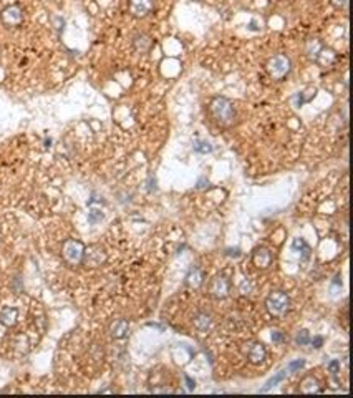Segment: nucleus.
<instances>
[{
    "label": "nucleus",
    "instance_id": "f257e3e1",
    "mask_svg": "<svg viewBox=\"0 0 353 398\" xmlns=\"http://www.w3.org/2000/svg\"><path fill=\"white\" fill-rule=\"evenodd\" d=\"M211 113L214 116V120L222 126H231L235 120V111L232 108L231 102L227 98H214L211 102Z\"/></svg>",
    "mask_w": 353,
    "mask_h": 398
},
{
    "label": "nucleus",
    "instance_id": "f03ea898",
    "mask_svg": "<svg viewBox=\"0 0 353 398\" xmlns=\"http://www.w3.org/2000/svg\"><path fill=\"white\" fill-rule=\"evenodd\" d=\"M266 305H267V311L270 312L272 315L282 317L287 313L290 300H288L287 294H284V292H272V294L267 297Z\"/></svg>",
    "mask_w": 353,
    "mask_h": 398
},
{
    "label": "nucleus",
    "instance_id": "7ed1b4c3",
    "mask_svg": "<svg viewBox=\"0 0 353 398\" xmlns=\"http://www.w3.org/2000/svg\"><path fill=\"white\" fill-rule=\"evenodd\" d=\"M83 252H85V246L80 241L70 239L63 244V257L70 265H77L83 260Z\"/></svg>",
    "mask_w": 353,
    "mask_h": 398
},
{
    "label": "nucleus",
    "instance_id": "20e7f679",
    "mask_svg": "<svg viewBox=\"0 0 353 398\" xmlns=\"http://www.w3.org/2000/svg\"><path fill=\"white\" fill-rule=\"evenodd\" d=\"M269 73H270L272 78H282V76H286L288 73V70H290V62H288L287 57H284V55H275L274 58L269 62Z\"/></svg>",
    "mask_w": 353,
    "mask_h": 398
},
{
    "label": "nucleus",
    "instance_id": "39448f33",
    "mask_svg": "<svg viewBox=\"0 0 353 398\" xmlns=\"http://www.w3.org/2000/svg\"><path fill=\"white\" fill-rule=\"evenodd\" d=\"M211 294L218 299H224L227 294H229V280L224 276H218L211 280Z\"/></svg>",
    "mask_w": 353,
    "mask_h": 398
},
{
    "label": "nucleus",
    "instance_id": "423d86ee",
    "mask_svg": "<svg viewBox=\"0 0 353 398\" xmlns=\"http://www.w3.org/2000/svg\"><path fill=\"white\" fill-rule=\"evenodd\" d=\"M2 20L5 25H10V27H15V25H20L23 20V15H22V10H20V7L17 5H12V7H7L5 10L2 12Z\"/></svg>",
    "mask_w": 353,
    "mask_h": 398
},
{
    "label": "nucleus",
    "instance_id": "0eeeda50",
    "mask_svg": "<svg viewBox=\"0 0 353 398\" xmlns=\"http://www.w3.org/2000/svg\"><path fill=\"white\" fill-rule=\"evenodd\" d=\"M131 14L136 17H144L153 9V0H131Z\"/></svg>",
    "mask_w": 353,
    "mask_h": 398
},
{
    "label": "nucleus",
    "instance_id": "6e6552de",
    "mask_svg": "<svg viewBox=\"0 0 353 398\" xmlns=\"http://www.w3.org/2000/svg\"><path fill=\"white\" fill-rule=\"evenodd\" d=\"M252 260H254V264L257 265V267L266 269V267H269V265H270V260H272L270 252H269L266 247H257V249L254 251Z\"/></svg>",
    "mask_w": 353,
    "mask_h": 398
},
{
    "label": "nucleus",
    "instance_id": "1a4fd4ad",
    "mask_svg": "<svg viewBox=\"0 0 353 398\" xmlns=\"http://www.w3.org/2000/svg\"><path fill=\"white\" fill-rule=\"evenodd\" d=\"M83 260H85L88 265H93V267H96V265H100L103 260H105V254H103L101 249L93 247V249H90V251L83 252Z\"/></svg>",
    "mask_w": 353,
    "mask_h": 398
},
{
    "label": "nucleus",
    "instance_id": "9d476101",
    "mask_svg": "<svg viewBox=\"0 0 353 398\" xmlns=\"http://www.w3.org/2000/svg\"><path fill=\"white\" fill-rule=\"evenodd\" d=\"M247 355L252 363H260V362L266 359V348H264L262 344H252L247 350Z\"/></svg>",
    "mask_w": 353,
    "mask_h": 398
},
{
    "label": "nucleus",
    "instance_id": "9b49d317",
    "mask_svg": "<svg viewBox=\"0 0 353 398\" xmlns=\"http://www.w3.org/2000/svg\"><path fill=\"white\" fill-rule=\"evenodd\" d=\"M17 315H18L17 309L3 307L2 311H0V322H2L3 325H9V327H12V325L17 324Z\"/></svg>",
    "mask_w": 353,
    "mask_h": 398
},
{
    "label": "nucleus",
    "instance_id": "f8f14e48",
    "mask_svg": "<svg viewBox=\"0 0 353 398\" xmlns=\"http://www.w3.org/2000/svg\"><path fill=\"white\" fill-rule=\"evenodd\" d=\"M128 329H130V325H128L126 320L118 319L111 325V335H113L115 339H124V337L128 335Z\"/></svg>",
    "mask_w": 353,
    "mask_h": 398
},
{
    "label": "nucleus",
    "instance_id": "ddd939ff",
    "mask_svg": "<svg viewBox=\"0 0 353 398\" xmlns=\"http://www.w3.org/2000/svg\"><path fill=\"white\" fill-rule=\"evenodd\" d=\"M211 315H207V313H201V315L196 317V320H194V325L199 329L201 332H206L207 329L211 327Z\"/></svg>",
    "mask_w": 353,
    "mask_h": 398
},
{
    "label": "nucleus",
    "instance_id": "4468645a",
    "mask_svg": "<svg viewBox=\"0 0 353 398\" xmlns=\"http://www.w3.org/2000/svg\"><path fill=\"white\" fill-rule=\"evenodd\" d=\"M201 282H202V274L198 269H191L189 276H187V284L192 285V287H199Z\"/></svg>",
    "mask_w": 353,
    "mask_h": 398
},
{
    "label": "nucleus",
    "instance_id": "2eb2a0df",
    "mask_svg": "<svg viewBox=\"0 0 353 398\" xmlns=\"http://www.w3.org/2000/svg\"><path fill=\"white\" fill-rule=\"evenodd\" d=\"M134 45L139 52H146L148 48L151 47V40L150 37H146V35H138L134 40Z\"/></svg>",
    "mask_w": 353,
    "mask_h": 398
},
{
    "label": "nucleus",
    "instance_id": "dca6fc26",
    "mask_svg": "<svg viewBox=\"0 0 353 398\" xmlns=\"http://www.w3.org/2000/svg\"><path fill=\"white\" fill-rule=\"evenodd\" d=\"M286 377H287V372H279L275 377H272V379L267 381V383H266V387H264L262 390H260V392H267V390H270L272 387H275V385L279 383V381H282L284 379H286Z\"/></svg>",
    "mask_w": 353,
    "mask_h": 398
},
{
    "label": "nucleus",
    "instance_id": "f3484780",
    "mask_svg": "<svg viewBox=\"0 0 353 398\" xmlns=\"http://www.w3.org/2000/svg\"><path fill=\"white\" fill-rule=\"evenodd\" d=\"M294 247L295 249H302V259L303 260L308 259V256H310V247H308L302 239H295L294 241Z\"/></svg>",
    "mask_w": 353,
    "mask_h": 398
},
{
    "label": "nucleus",
    "instance_id": "a211bd4d",
    "mask_svg": "<svg viewBox=\"0 0 353 398\" xmlns=\"http://www.w3.org/2000/svg\"><path fill=\"white\" fill-rule=\"evenodd\" d=\"M194 150L198 153H211L212 151V146L211 143L207 141H201V139H196L194 141Z\"/></svg>",
    "mask_w": 353,
    "mask_h": 398
},
{
    "label": "nucleus",
    "instance_id": "6ab92c4d",
    "mask_svg": "<svg viewBox=\"0 0 353 398\" xmlns=\"http://www.w3.org/2000/svg\"><path fill=\"white\" fill-rule=\"evenodd\" d=\"M308 340H310V339H308V332L307 330L299 332V333H297V337H295V342L299 345H307Z\"/></svg>",
    "mask_w": 353,
    "mask_h": 398
},
{
    "label": "nucleus",
    "instance_id": "aec40b11",
    "mask_svg": "<svg viewBox=\"0 0 353 398\" xmlns=\"http://www.w3.org/2000/svg\"><path fill=\"white\" fill-rule=\"evenodd\" d=\"M303 363H305V362L300 360V359L295 360V362H290V363L287 365V370H288V372H297V370H300L303 367Z\"/></svg>",
    "mask_w": 353,
    "mask_h": 398
},
{
    "label": "nucleus",
    "instance_id": "412c9836",
    "mask_svg": "<svg viewBox=\"0 0 353 398\" xmlns=\"http://www.w3.org/2000/svg\"><path fill=\"white\" fill-rule=\"evenodd\" d=\"M88 219H90L91 224H95V223H98V221L103 219V214H101V212H98V211H91L90 212V218H88Z\"/></svg>",
    "mask_w": 353,
    "mask_h": 398
},
{
    "label": "nucleus",
    "instance_id": "4be33fe9",
    "mask_svg": "<svg viewBox=\"0 0 353 398\" xmlns=\"http://www.w3.org/2000/svg\"><path fill=\"white\" fill-rule=\"evenodd\" d=\"M328 368L332 370V373H336V372H338V368H340V362H336V360L330 362V363H328Z\"/></svg>",
    "mask_w": 353,
    "mask_h": 398
},
{
    "label": "nucleus",
    "instance_id": "5701e85b",
    "mask_svg": "<svg viewBox=\"0 0 353 398\" xmlns=\"http://www.w3.org/2000/svg\"><path fill=\"white\" fill-rule=\"evenodd\" d=\"M312 344H314L315 348H320V347H322V344H323V339H322V337H315V339L312 340Z\"/></svg>",
    "mask_w": 353,
    "mask_h": 398
},
{
    "label": "nucleus",
    "instance_id": "b1692460",
    "mask_svg": "<svg viewBox=\"0 0 353 398\" xmlns=\"http://www.w3.org/2000/svg\"><path fill=\"white\" fill-rule=\"evenodd\" d=\"M272 339H274V342H282L284 339V335L280 332H274V335H272Z\"/></svg>",
    "mask_w": 353,
    "mask_h": 398
},
{
    "label": "nucleus",
    "instance_id": "393cba45",
    "mask_svg": "<svg viewBox=\"0 0 353 398\" xmlns=\"http://www.w3.org/2000/svg\"><path fill=\"white\" fill-rule=\"evenodd\" d=\"M186 380H187V383H189L187 387H189V388H194V381H192V380L189 379V377H186Z\"/></svg>",
    "mask_w": 353,
    "mask_h": 398
},
{
    "label": "nucleus",
    "instance_id": "a878e982",
    "mask_svg": "<svg viewBox=\"0 0 353 398\" xmlns=\"http://www.w3.org/2000/svg\"><path fill=\"white\" fill-rule=\"evenodd\" d=\"M334 2L336 3V5H345V3H347V0H334Z\"/></svg>",
    "mask_w": 353,
    "mask_h": 398
}]
</instances>
